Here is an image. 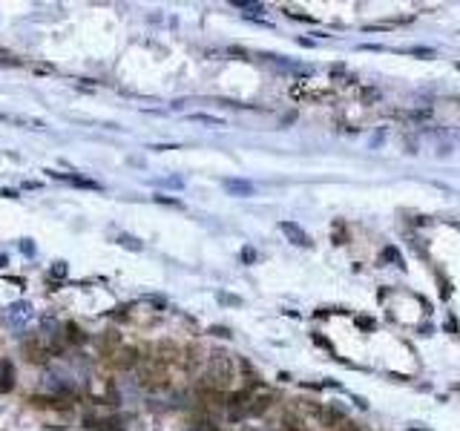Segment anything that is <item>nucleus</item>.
<instances>
[{"label":"nucleus","mask_w":460,"mask_h":431,"mask_svg":"<svg viewBox=\"0 0 460 431\" xmlns=\"http://www.w3.org/2000/svg\"><path fill=\"white\" fill-rule=\"evenodd\" d=\"M230 379H233V360L227 354H213L210 368H207V382L213 388H227Z\"/></svg>","instance_id":"f257e3e1"},{"label":"nucleus","mask_w":460,"mask_h":431,"mask_svg":"<svg viewBox=\"0 0 460 431\" xmlns=\"http://www.w3.org/2000/svg\"><path fill=\"white\" fill-rule=\"evenodd\" d=\"M279 230H282L285 236H288V242L296 245V247H311V245H314L311 236L299 227V224H296V221H279Z\"/></svg>","instance_id":"f03ea898"},{"label":"nucleus","mask_w":460,"mask_h":431,"mask_svg":"<svg viewBox=\"0 0 460 431\" xmlns=\"http://www.w3.org/2000/svg\"><path fill=\"white\" fill-rule=\"evenodd\" d=\"M224 190H227L230 195H242V199L253 195V184L245 181V178H224Z\"/></svg>","instance_id":"7ed1b4c3"},{"label":"nucleus","mask_w":460,"mask_h":431,"mask_svg":"<svg viewBox=\"0 0 460 431\" xmlns=\"http://www.w3.org/2000/svg\"><path fill=\"white\" fill-rule=\"evenodd\" d=\"M12 388H15V368H12L9 360H3V365H0V391L9 394Z\"/></svg>","instance_id":"20e7f679"},{"label":"nucleus","mask_w":460,"mask_h":431,"mask_svg":"<svg viewBox=\"0 0 460 431\" xmlns=\"http://www.w3.org/2000/svg\"><path fill=\"white\" fill-rule=\"evenodd\" d=\"M0 121H9V124H23L29 130H44L46 124L37 121V118H29V115H0Z\"/></svg>","instance_id":"39448f33"},{"label":"nucleus","mask_w":460,"mask_h":431,"mask_svg":"<svg viewBox=\"0 0 460 431\" xmlns=\"http://www.w3.org/2000/svg\"><path fill=\"white\" fill-rule=\"evenodd\" d=\"M382 262H394V264H400V267H403V256H400V250L397 247H386V250H382V256H380Z\"/></svg>","instance_id":"423d86ee"},{"label":"nucleus","mask_w":460,"mask_h":431,"mask_svg":"<svg viewBox=\"0 0 460 431\" xmlns=\"http://www.w3.org/2000/svg\"><path fill=\"white\" fill-rule=\"evenodd\" d=\"M193 121H202V124H213V127H224L221 118H213V115H193Z\"/></svg>","instance_id":"0eeeda50"},{"label":"nucleus","mask_w":460,"mask_h":431,"mask_svg":"<svg viewBox=\"0 0 460 431\" xmlns=\"http://www.w3.org/2000/svg\"><path fill=\"white\" fill-rule=\"evenodd\" d=\"M121 245L130 247V250H141V242H135L133 236H121Z\"/></svg>","instance_id":"6e6552de"},{"label":"nucleus","mask_w":460,"mask_h":431,"mask_svg":"<svg viewBox=\"0 0 460 431\" xmlns=\"http://www.w3.org/2000/svg\"><path fill=\"white\" fill-rule=\"evenodd\" d=\"M190 431H219V428H216L213 422H196V425H193Z\"/></svg>","instance_id":"1a4fd4ad"},{"label":"nucleus","mask_w":460,"mask_h":431,"mask_svg":"<svg viewBox=\"0 0 460 431\" xmlns=\"http://www.w3.org/2000/svg\"><path fill=\"white\" fill-rule=\"evenodd\" d=\"M242 259H245V262H253V259H256V253H253V247H245V250H242Z\"/></svg>","instance_id":"9d476101"},{"label":"nucleus","mask_w":460,"mask_h":431,"mask_svg":"<svg viewBox=\"0 0 460 431\" xmlns=\"http://www.w3.org/2000/svg\"><path fill=\"white\" fill-rule=\"evenodd\" d=\"M357 325H360V328H374V322H371V319H365V317H360V319H357Z\"/></svg>","instance_id":"9b49d317"},{"label":"nucleus","mask_w":460,"mask_h":431,"mask_svg":"<svg viewBox=\"0 0 460 431\" xmlns=\"http://www.w3.org/2000/svg\"><path fill=\"white\" fill-rule=\"evenodd\" d=\"M210 334H216V336H230V334H227V328H213Z\"/></svg>","instance_id":"f8f14e48"}]
</instances>
